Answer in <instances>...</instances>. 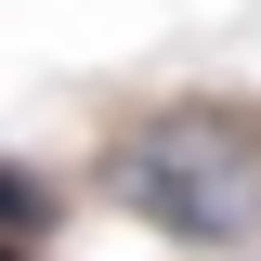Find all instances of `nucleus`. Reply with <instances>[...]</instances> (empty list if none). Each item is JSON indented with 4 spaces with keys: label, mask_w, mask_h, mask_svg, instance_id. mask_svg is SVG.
Returning a JSON list of instances; mask_svg holds the SVG:
<instances>
[{
    "label": "nucleus",
    "mask_w": 261,
    "mask_h": 261,
    "mask_svg": "<svg viewBox=\"0 0 261 261\" xmlns=\"http://www.w3.org/2000/svg\"><path fill=\"white\" fill-rule=\"evenodd\" d=\"M105 183L183 248H261V118L248 105H157Z\"/></svg>",
    "instance_id": "f257e3e1"
},
{
    "label": "nucleus",
    "mask_w": 261,
    "mask_h": 261,
    "mask_svg": "<svg viewBox=\"0 0 261 261\" xmlns=\"http://www.w3.org/2000/svg\"><path fill=\"white\" fill-rule=\"evenodd\" d=\"M27 222H53V196H39L27 170H0V235H27Z\"/></svg>",
    "instance_id": "f03ea898"
}]
</instances>
